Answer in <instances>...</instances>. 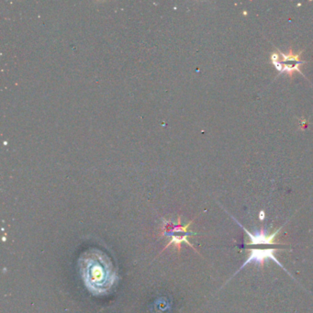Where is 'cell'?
<instances>
[{"label": "cell", "mask_w": 313, "mask_h": 313, "mask_svg": "<svg viewBox=\"0 0 313 313\" xmlns=\"http://www.w3.org/2000/svg\"><path fill=\"white\" fill-rule=\"evenodd\" d=\"M78 265L85 286L93 295H105L114 287L118 276L106 253L90 248L80 256Z\"/></svg>", "instance_id": "obj_1"}, {"label": "cell", "mask_w": 313, "mask_h": 313, "mask_svg": "<svg viewBox=\"0 0 313 313\" xmlns=\"http://www.w3.org/2000/svg\"><path fill=\"white\" fill-rule=\"evenodd\" d=\"M162 221H163V224H162V227L160 229V235L159 236L170 238V241L168 242V244L164 246V248L162 249L160 254H162L164 250H166L168 248L172 246V245L175 246L178 253H180L181 245L183 243H186L189 246L191 247L193 250L199 254V252L196 250L194 245L192 243H190V241H189V237L198 234L189 231V228H190V225L193 223V221H190L189 223H186L185 225L182 224L181 217L177 218V223L173 222L170 220L168 221V220H164V219H162Z\"/></svg>", "instance_id": "obj_2"}, {"label": "cell", "mask_w": 313, "mask_h": 313, "mask_svg": "<svg viewBox=\"0 0 313 313\" xmlns=\"http://www.w3.org/2000/svg\"><path fill=\"white\" fill-rule=\"evenodd\" d=\"M278 245H270V244H256V245H252L250 248V254L247 258L246 261L243 263V265L241 266V268L239 269L238 271L235 273H238L239 271H241L245 265L249 264H258L260 265L262 268H264L265 266V262L266 259H271V260L277 263L279 266H281L284 270L282 264L278 260V258L276 257V252L279 250L278 248Z\"/></svg>", "instance_id": "obj_3"}, {"label": "cell", "mask_w": 313, "mask_h": 313, "mask_svg": "<svg viewBox=\"0 0 313 313\" xmlns=\"http://www.w3.org/2000/svg\"><path fill=\"white\" fill-rule=\"evenodd\" d=\"M239 226H241L243 228L244 233L249 236V242L245 243V246H252V245H256V244H270V245H282V243H279L278 240V236L280 231L282 229V227L278 228V229H274L272 233H270L269 231L265 229V228H261L260 229L256 231L255 233H251L248 229H245L243 225L240 224L237 221Z\"/></svg>", "instance_id": "obj_4"}, {"label": "cell", "mask_w": 313, "mask_h": 313, "mask_svg": "<svg viewBox=\"0 0 313 313\" xmlns=\"http://www.w3.org/2000/svg\"><path fill=\"white\" fill-rule=\"evenodd\" d=\"M264 215H265L264 212H260V220H264V218H265Z\"/></svg>", "instance_id": "obj_5"}]
</instances>
